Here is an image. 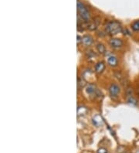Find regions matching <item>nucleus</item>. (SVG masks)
Here are the masks:
<instances>
[{
  "mask_svg": "<svg viewBox=\"0 0 139 153\" xmlns=\"http://www.w3.org/2000/svg\"><path fill=\"white\" fill-rule=\"evenodd\" d=\"M77 6L78 14L81 17V19H83L84 21L90 20V19H91V14H90L89 10H87V6L83 4V2L80 1V0H77Z\"/></svg>",
  "mask_w": 139,
  "mask_h": 153,
  "instance_id": "obj_1",
  "label": "nucleus"
},
{
  "mask_svg": "<svg viewBox=\"0 0 139 153\" xmlns=\"http://www.w3.org/2000/svg\"><path fill=\"white\" fill-rule=\"evenodd\" d=\"M106 32L108 33L111 35H115V34L120 33L122 32V27L119 22L116 21H111L107 24L105 27Z\"/></svg>",
  "mask_w": 139,
  "mask_h": 153,
  "instance_id": "obj_2",
  "label": "nucleus"
},
{
  "mask_svg": "<svg viewBox=\"0 0 139 153\" xmlns=\"http://www.w3.org/2000/svg\"><path fill=\"white\" fill-rule=\"evenodd\" d=\"M109 44L111 47L113 48H120L123 46V41L122 39H119V38H112L110 39Z\"/></svg>",
  "mask_w": 139,
  "mask_h": 153,
  "instance_id": "obj_3",
  "label": "nucleus"
},
{
  "mask_svg": "<svg viewBox=\"0 0 139 153\" xmlns=\"http://www.w3.org/2000/svg\"><path fill=\"white\" fill-rule=\"evenodd\" d=\"M110 94L113 97H117L118 95L119 92H120V88L117 84H112L109 88Z\"/></svg>",
  "mask_w": 139,
  "mask_h": 153,
  "instance_id": "obj_4",
  "label": "nucleus"
},
{
  "mask_svg": "<svg viewBox=\"0 0 139 153\" xmlns=\"http://www.w3.org/2000/svg\"><path fill=\"white\" fill-rule=\"evenodd\" d=\"M107 62H108V64L111 67H116L118 64V60H117V58L114 55H110L108 56V59H107Z\"/></svg>",
  "mask_w": 139,
  "mask_h": 153,
  "instance_id": "obj_5",
  "label": "nucleus"
},
{
  "mask_svg": "<svg viewBox=\"0 0 139 153\" xmlns=\"http://www.w3.org/2000/svg\"><path fill=\"white\" fill-rule=\"evenodd\" d=\"M86 92H87V94H89L90 96L91 95H96V92H97V89L95 85L92 84H88L86 88Z\"/></svg>",
  "mask_w": 139,
  "mask_h": 153,
  "instance_id": "obj_6",
  "label": "nucleus"
},
{
  "mask_svg": "<svg viewBox=\"0 0 139 153\" xmlns=\"http://www.w3.org/2000/svg\"><path fill=\"white\" fill-rule=\"evenodd\" d=\"M105 69V64L104 62L99 61L95 64V72L97 74H101Z\"/></svg>",
  "mask_w": 139,
  "mask_h": 153,
  "instance_id": "obj_7",
  "label": "nucleus"
},
{
  "mask_svg": "<svg viewBox=\"0 0 139 153\" xmlns=\"http://www.w3.org/2000/svg\"><path fill=\"white\" fill-rule=\"evenodd\" d=\"M81 43H83L85 47H89V46H91V45L93 43L92 37L87 35L84 36L83 37H82Z\"/></svg>",
  "mask_w": 139,
  "mask_h": 153,
  "instance_id": "obj_8",
  "label": "nucleus"
},
{
  "mask_svg": "<svg viewBox=\"0 0 139 153\" xmlns=\"http://www.w3.org/2000/svg\"><path fill=\"white\" fill-rule=\"evenodd\" d=\"M97 51L100 53V54H104V53L106 52L105 47L102 43H98V44L97 45Z\"/></svg>",
  "mask_w": 139,
  "mask_h": 153,
  "instance_id": "obj_9",
  "label": "nucleus"
},
{
  "mask_svg": "<svg viewBox=\"0 0 139 153\" xmlns=\"http://www.w3.org/2000/svg\"><path fill=\"white\" fill-rule=\"evenodd\" d=\"M132 29L135 31V32H138L139 31V20H136L132 24Z\"/></svg>",
  "mask_w": 139,
  "mask_h": 153,
  "instance_id": "obj_10",
  "label": "nucleus"
},
{
  "mask_svg": "<svg viewBox=\"0 0 139 153\" xmlns=\"http://www.w3.org/2000/svg\"><path fill=\"white\" fill-rule=\"evenodd\" d=\"M128 102L129 103V104H131V105H136L138 104L137 100H136V99L135 98V97H132V96H131V95H130L129 97H128Z\"/></svg>",
  "mask_w": 139,
  "mask_h": 153,
  "instance_id": "obj_11",
  "label": "nucleus"
},
{
  "mask_svg": "<svg viewBox=\"0 0 139 153\" xmlns=\"http://www.w3.org/2000/svg\"><path fill=\"white\" fill-rule=\"evenodd\" d=\"M85 85V81L82 79H78V83H77V87L78 88H83Z\"/></svg>",
  "mask_w": 139,
  "mask_h": 153,
  "instance_id": "obj_12",
  "label": "nucleus"
},
{
  "mask_svg": "<svg viewBox=\"0 0 139 153\" xmlns=\"http://www.w3.org/2000/svg\"><path fill=\"white\" fill-rule=\"evenodd\" d=\"M80 109H83V111H86V110H87V109H86V108H84V107H83H83H78V109H77V110H79V111H77V112H79V113H78V116H80V114H80ZM82 113H83V114H85V113H86V112H83V111H82Z\"/></svg>",
  "mask_w": 139,
  "mask_h": 153,
  "instance_id": "obj_13",
  "label": "nucleus"
},
{
  "mask_svg": "<svg viewBox=\"0 0 139 153\" xmlns=\"http://www.w3.org/2000/svg\"><path fill=\"white\" fill-rule=\"evenodd\" d=\"M97 153H108V150L104 149V148H100L97 151Z\"/></svg>",
  "mask_w": 139,
  "mask_h": 153,
  "instance_id": "obj_14",
  "label": "nucleus"
},
{
  "mask_svg": "<svg viewBox=\"0 0 139 153\" xmlns=\"http://www.w3.org/2000/svg\"><path fill=\"white\" fill-rule=\"evenodd\" d=\"M80 39H82V37H80V36H77V43H80Z\"/></svg>",
  "mask_w": 139,
  "mask_h": 153,
  "instance_id": "obj_15",
  "label": "nucleus"
},
{
  "mask_svg": "<svg viewBox=\"0 0 139 153\" xmlns=\"http://www.w3.org/2000/svg\"><path fill=\"white\" fill-rule=\"evenodd\" d=\"M124 153H130V152H124Z\"/></svg>",
  "mask_w": 139,
  "mask_h": 153,
  "instance_id": "obj_16",
  "label": "nucleus"
},
{
  "mask_svg": "<svg viewBox=\"0 0 139 153\" xmlns=\"http://www.w3.org/2000/svg\"><path fill=\"white\" fill-rule=\"evenodd\" d=\"M138 94H139V91H138Z\"/></svg>",
  "mask_w": 139,
  "mask_h": 153,
  "instance_id": "obj_17",
  "label": "nucleus"
}]
</instances>
